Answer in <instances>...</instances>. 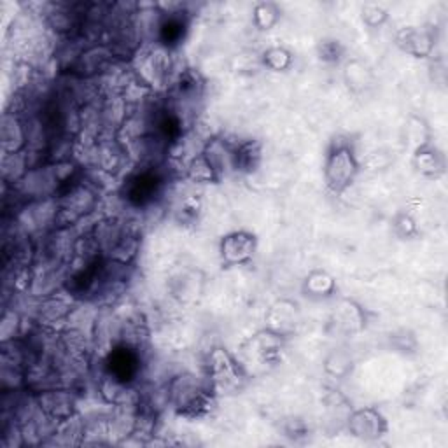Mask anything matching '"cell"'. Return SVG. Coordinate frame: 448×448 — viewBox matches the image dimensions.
Masks as SVG:
<instances>
[{"mask_svg":"<svg viewBox=\"0 0 448 448\" xmlns=\"http://www.w3.org/2000/svg\"><path fill=\"white\" fill-rule=\"evenodd\" d=\"M352 172H354V162L349 152L340 151L331 158L329 165H327V177L329 182L337 188H344L352 179Z\"/></svg>","mask_w":448,"mask_h":448,"instance_id":"obj_1","label":"cell"},{"mask_svg":"<svg viewBox=\"0 0 448 448\" xmlns=\"http://www.w3.org/2000/svg\"><path fill=\"white\" fill-rule=\"evenodd\" d=\"M223 253L229 261H243L253 253V238L249 235H233L228 236L223 243Z\"/></svg>","mask_w":448,"mask_h":448,"instance_id":"obj_2","label":"cell"},{"mask_svg":"<svg viewBox=\"0 0 448 448\" xmlns=\"http://www.w3.org/2000/svg\"><path fill=\"white\" fill-rule=\"evenodd\" d=\"M156 188H158V182H156L151 174L138 176L137 179L132 181V186H130V198L137 203L147 202V200H151L155 196Z\"/></svg>","mask_w":448,"mask_h":448,"instance_id":"obj_3","label":"cell"},{"mask_svg":"<svg viewBox=\"0 0 448 448\" xmlns=\"http://www.w3.org/2000/svg\"><path fill=\"white\" fill-rule=\"evenodd\" d=\"M135 368H137V359H135L132 352L119 351L112 356V371L121 380H126L128 377H132L135 373Z\"/></svg>","mask_w":448,"mask_h":448,"instance_id":"obj_4","label":"cell"},{"mask_svg":"<svg viewBox=\"0 0 448 448\" xmlns=\"http://www.w3.org/2000/svg\"><path fill=\"white\" fill-rule=\"evenodd\" d=\"M182 28H184L182 21L169 20L162 28L163 41H165L167 44H170V42H177L182 37Z\"/></svg>","mask_w":448,"mask_h":448,"instance_id":"obj_5","label":"cell"}]
</instances>
